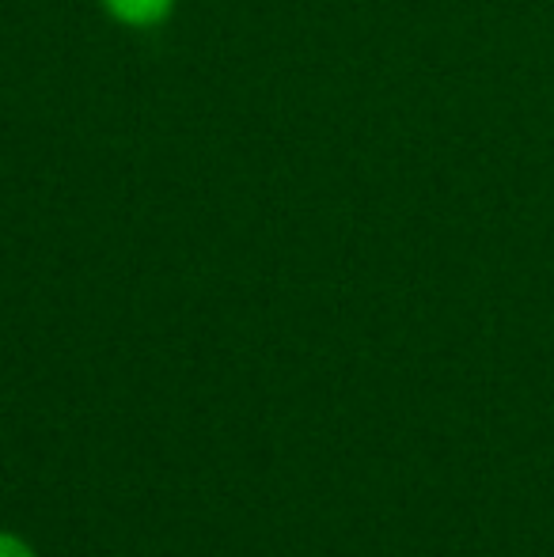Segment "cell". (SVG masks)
<instances>
[{
  "mask_svg": "<svg viewBox=\"0 0 554 557\" xmlns=\"http://www.w3.org/2000/svg\"><path fill=\"white\" fill-rule=\"evenodd\" d=\"M103 8L126 27H160L175 0H103Z\"/></svg>",
  "mask_w": 554,
  "mask_h": 557,
  "instance_id": "cell-1",
  "label": "cell"
},
{
  "mask_svg": "<svg viewBox=\"0 0 554 557\" xmlns=\"http://www.w3.org/2000/svg\"><path fill=\"white\" fill-rule=\"evenodd\" d=\"M0 557H38V554H35V546L15 535V531H0Z\"/></svg>",
  "mask_w": 554,
  "mask_h": 557,
  "instance_id": "cell-2",
  "label": "cell"
}]
</instances>
